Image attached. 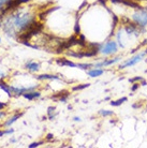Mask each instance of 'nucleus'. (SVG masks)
<instances>
[{
    "instance_id": "f257e3e1",
    "label": "nucleus",
    "mask_w": 147,
    "mask_h": 148,
    "mask_svg": "<svg viewBox=\"0 0 147 148\" xmlns=\"http://www.w3.org/2000/svg\"><path fill=\"white\" fill-rule=\"evenodd\" d=\"M132 21L141 28L147 26V11L145 9L136 10L132 15Z\"/></svg>"
},
{
    "instance_id": "f03ea898",
    "label": "nucleus",
    "mask_w": 147,
    "mask_h": 148,
    "mask_svg": "<svg viewBox=\"0 0 147 148\" xmlns=\"http://www.w3.org/2000/svg\"><path fill=\"white\" fill-rule=\"evenodd\" d=\"M117 49H118L117 43L115 41H109L104 45L101 46L100 53H102L103 55L109 56V55H112V54H115V53L117 52Z\"/></svg>"
},
{
    "instance_id": "7ed1b4c3",
    "label": "nucleus",
    "mask_w": 147,
    "mask_h": 148,
    "mask_svg": "<svg viewBox=\"0 0 147 148\" xmlns=\"http://www.w3.org/2000/svg\"><path fill=\"white\" fill-rule=\"evenodd\" d=\"M147 53L144 51V52L140 53V54H136L135 56H133L131 59H129L128 61H126L124 64H120L119 66V70H124V69H126V68H128V67H132V66H135L137 62H140L141 60H142V58H143L144 56L146 55Z\"/></svg>"
},
{
    "instance_id": "20e7f679",
    "label": "nucleus",
    "mask_w": 147,
    "mask_h": 148,
    "mask_svg": "<svg viewBox=\"0 0 147 148\" xmlns=\"http://www.w3.org/2000/svg\"><path fill=\"white\" fill-rule=\"evenodd\" d=\"M68 97H69V92L66 91V90H63V91H60V92L56 93L54 96H52L51 98L53 100L58 101V102H66L67 99H68Z\"/></svg>"
},
{
    "instance_id": "39448f33",
    "label": "nucleus",
    "mask_w": 147,
    "mask_h": 148,
    "mask_svg": "<svg viewBox=\"0 0 147 148\" xmlns=\"http://www.w3.org/2000/svg\"><path fill=\"white\" fill-rule=\"evenodd\" d=\"M122 59L120 57H116L114 59H110V60H104L102 62H98L96 64H93L96 68H99V67H107V66H111V64H114V63L118 62L119 60Z\"/></svg>"
},
{
    "instance_id": "423d86ee",
    "label": "nucleus",
    "mask_w": 147,
    "mask_h": 148,
    "mask_svg": "<svg viewBox=\"0 0 147 148\" xmlns=\"http://www.w3.org/2000/svg\"><path fill=\"white\" fill-rule=\"evenodd\" d=\"M56 63H57V64H59V66H61V67H65V66H68V67H72V68L77 67L76 63L72 62V61L66 59V58H58V59H56Z\"/></svg>"
},
{
    "instance_id": "0eeeda50",
    "label": "nucleus",
    "mask_w": 147,
    "mask_h": 148,
    "mask_svg": "<svg viewBox=\"0 0 147 148\" xmlns=\"http://www.w3.org/2000/svg\"><path fill=\"white\" fill-rule=\"evenodd\" d=\"M24 98H26L27 100H33V99H37V98H39V97L41 96V93L39 92V91H27V92H25L24 95Z\"/></svg>"
},
{
    "instance_id": "6e6552de",
    "label": "nucleus",
    "mask_w": 147,
    "mask_h": 148,
    "mask_svg": "<svg viewBox=\"0 0 147 148\" xmlns=\"http://www.w3.org/2000/svg\"><path fill=\"white\" fill-rule=\"evenodd\" d=\"M103 73H104V70L99 69V68H95L93 70H90L87 72V74L90 77H98V76H101Z\"/></svg>"
},
{
    "instance_id": "1a4fd4ad",
    "label": "nucleus",
    "mask_w": 147,
    "mask_h": 148,
    "mask_svg": "<svg viewBox=\"0 0 147 148\" xmlns=\"http://www.w3.org/2000/svg\"><path fill=\"white\" fill-rule=\"evenodd\" d=\"M26 69H28L31 72H37L39 69H40V64L37 62H32V61H29V62L26 63Z\"/></svg>"
},
{
    "instance_id": "9d476101",
    "label": "nucleus",
    "mask_w": 147,
    "mask_h": 148,
    "mask_svg": "<svg viewBox=\"0 0 147 148\" xmlns=\"http://www.w3.org/2000/svg\"><path fill=\"white\" fill-rule=\"evenodd\" d=\"M38 79H58L57 75H53V74H42L38 76Z\"/></svg>"
},
{
    "instance_id": "9b49d317",
    "label": "nucleus",
    "mask_w": 147,
    "mask_h": 148,
    "mask_svg": "<svg viewBox=\"0 0 147 148\" xmlns=\"http://www.w3.org/2000/svg\"><path fill=\"white\" fill-rule=\"evenodd\" d=\"M127 100H128V98H127V97H124V98L118 99V100H116V101H112V102H111V105H112V106H119V105H122V103H125Z\"/></svg>"
},
{
    "instance_id": "f8f14e48",
    "label": "nucleus",
    "mask_w": 147,
    "mask_h": 148,
    "mask_svg": "<svg viewBox=\"0 0 147 148\" xmlns=\"http://www.w3.org/2000/svg\"><path fill=\"white\" fill-rule=\"evenodd\" d=\"M22 115H23V113H21V114H16V115H15V116H13V117H12L11 119H9V120H8V121L5 122V123H4V126H5V127L11 126L12 123H13V122L16 121V120H17V119H19V117L22 116Z\"/></svg>"
},
{
    "instance_id": "ddd939ff",
    "label": "nucleus",
    "mask_w": 147,
    "mask_h": 148,
    "mask_svg": "<svg viewBox=\"0 0 147 148\" xmlns=\"http://www.w3.org/2000/svg\"><path fill=\"white\" fill-rule=\"evenodd\" d=\"M0 88H2L5 91V92L9 95V96H11L12 93V90H11V87L9 85H7L5 83H3V82H0Z\"/></svg>"
},
{
    "instance_id": "4468645a",
    "label": "nucleus",
    "mask_w": 147,
    "mask_h": 148,
    "mask_svg": "<svg viewBox=\"0 0 147 148\" xmlns=\"http://www.w3.org/2000/svg\"><path fill=\"white\" fill-rule=\"evenodd\" d=\"M91 67H93L92 63H77V68H80L82 70H87Z\"/></svg>"
},
{
    "instance_id": "2eb2a0df",
    "label": "nucleus",
    "mask_w": 147,
    "mask_h": 148,
    "mask_svg": "<svg viewBox=\"0 0 147 148\" xmlns=\"http://www.w3.org/2000/svg\"><path fill=\"white\" fill-rule=\"evenodd\" d=\"M99 113H100V115H102L103 117H106V116H112V115H114V112H113V111H107V110H101Z\"/></svg>"
},
{
    "instance_id": "dca6fc26",
    "label": "nucleus",
    "mask_w": 147,
    "mask_h": 148,
    "mask_svg": "<svg viewBox=\"0 0 147 148\" xmlns=\"http://www.w3.org/2000/svg\"><path fill=\"white\" fill-rule=\"evenodd\" d=\"M89 86H90V84H83V85H78V86L73 87V90L74 91H76V90H82V89L88 88Z\"/></svg>"
},
{
    "instance_id": "f3484780",
    "label": "nucleus",
    "mask_w": 147,
    "mask_h": 148,
    "mask_svg": "<svg viewBox=\"0 0 147 148\" xmlns=\"http://www.w3.org/2000/svg\"><path fill=\"white\" fill-rule=\"evenodd\" d=\"M11 0H0V11H2Z\"/></svg>"
},
{
    "instance_id": "a211bd4d",
    "label": "nucleus",
    "mask_w": 147,
    "mask_h": 148,
    "mask_svg": "<svg viewBox=\"0 0 147 148\" xmlns=\"http://www.w3.org/2000/svg\"><path fill=\"white\" fill-rule=\"evenodd\" d=\"M80 31H81V29H80V24H78V21H76L75 27H74V32H75L76 36H80Z\"/></svg>"
},
{
    "instance_id": "6ab92c4d",
    "label": "nucleus",
    "mask_w": 147,
    "mask_h": 148,
    "mask_svg": "<svg viewBox=\"0 0 147 148\" xmlns=\"http://www.w3.org/2000/svg\"><path fill=\"white\" fill-rule=\"evenodd\" d=\"M143 79V77H140V76H136V77H133V78H130L129 82L130 83H135V82H141Z\"/></svg>"
},
{
    "instance_id": "aec40b11",
    "label": "nucleus",
    "mask_w": 147,
    "mask_h": 148,
    "mask_svg": "<svg viewBox=\"0 0 147 148\" xmlns=\"http://www.w3.org/2000/svg\"><path fill=\"white\" fill-rule=\"evenodd\" d=\"M139 87H140V83H139V82H137V83H133V86L131 87V91H135V90H137Z\"/></svg>"
},
{
    "instance_id": "412c9836",
    "label": "nucleus",
    "mask_w": 147,
    "mask_h": 148,
    "mask_svg": "<svg viewBox=\"0 0 147 148\" xmlns=\"http://www.w3.org/2000/svg\"><path fill=\"white\" fill-rule=\"evenodd\" d=\"M42 144V142H37V143H32V144L29 145V148H34V147H38V146H40Z\"/></svg>"
},
{
    "instance_id": "4be33fe9",
    "label": "nucleus",
    "mask_w": 147,
    "mask_h": 148,
    "mask_svg": "<svg viewBox=\"0 0 147 148\" xmlns=\"http://www.w3.org/2000/svg\"><path fill=\"white\" fill-rule=\"evenodd\" d=\"M53 138H54V136H53V134H47V135H46V140H47V141H51V140H53Z\"/></svg>"
},
{
    "instance_id": "5701e85b",
    "label": "nucleus",
    "mask_w": 147,
    "mask_h": 148,
    "mask_svg": "<svg viewBox=\"0 0 147 148\" xmlns=\"http://www.w3.org/2000/svg\"><path fill=\"white\" fill-rule=\"evenodd\" d=\"M98 2L102 4L103 7H106V5H105V3H106V0H98Z\"/></svg>"
},
{
    "instance_id": "b1692460",
    "label": "nucleus",
    "mask_w": 147,
    "mask_h": 148,
    "mask_svg": "<svg viewBox=\"0 0 147 148\" xmlns=\"http://www.w3.org/2000/svg\"><path fill=\"white\" fill-rule=\"evenodd\" d=\"M54 110H55V108H48V112H47V114L51 116V114H52V112H54Z\"/></svg>"
},
{
    "instance_id": "393cba45",
    "label": "nucleus",
    "mask_w": 147,
    "mask_h": 148,
    "mask_svg": "<svg viewBox=\"0 0 147 148\" xmlns=\"http://www.w3.org/2000/svg\"><path fill=\"white\" fill-rule=\"evenodd\" d=\"M141 86H146L147 85V83H146V81H145V79H142V81H141V84H140Z\"/></svg>"
},
{
    "instance_id": "a878e982",
    "label": "nucleus",
    "mask_w": 147,
    "mask_h": 148,
    "mask_svg": "<svg viewBox=\"0 0 147 148\" xmlns=\"http://www.w3.org/2000/svg\"><path fill=\"white\" fill-rule=\"evenodd\" d=\"M141 108V104H139V103L133 104V108Z\"/></svg>"
},
{
    "instance_id": "bb28decb",
    "label": "nucleus",
    "mask_w": 147,
    "mask_h": 148,
    "mask_svg": "<svg viewBox=\"0 0 147 148\" xmlns=\"http://www.w3.org/2000/svg\"><path fill=\"white\" fill-rule=\"evenodd\" d=\"M5 105H7V104H4V103H0V110H2V108H3L4 106H5Z\"/></svg>"
},
{
    "instance_id": "cd10ccee",
    "label": "nucleus",
    "mask_w": 147,
    "mask_h": 148,
    "mask_svg": "<svg viewBox=\"0 0 147 148\" xmlns=\"http://www.w3.org/2000/svg\"><path fill=\"white\" fill-rule=\"evenodd\" d=\"M74 121H81V118L80 117H74Z\"/></svg>"
},
{
    "instance_id": "c85d7f7f",
    "label": "nucleus",
    "mask_w": 147,
    "mask_h": 148,
    "mask_svg": "<svg viewBox=\"0 0 147 148\" xmlns=\"http://www.w3.org/2000/svg\"><path fill=\"white\" fill-rule=\"evenodd\" d=\"M4 116V113L3 112H0V118H1V117H3Z\"/></svg>"
},
{
    "instance_id": "c756f323",
    "label": "nucleus",
    "mask_w": 147,
    "mask_h": 148,
    "mask_svg": "<svg viewBox=\"0 0 147 148\" xmlns=\"http://www.w3.org/2000/svg\"><path fill=\"white\" fill-rule=\"evenodd\" d=\"M2 135H4L3 131H0V136H2Z\"/></svg>"
},
{
    "instance_id": "7c9ffc66",
    "label": "nucleus",
    "mask_w": 147,
    "mask_h": 148,
    "mask_svg": "<svg viewBox=\"0 0 147 148\" xmlns=\"http://www.w3.org/2000/svg\"><path fill=\"white\" fill-rule=\"evenodd\" d=\"M145 10H146V11H147V5H146V8H145Z\"/></svg>"
},
{
    "instance_id": "2f4dec72",
    "label": "nucleus",
    "mask_w": 147,
    "mask_h": 148,
    "mask_svg": "<svg viewBox=\"0 0 147 148\" xmlns=\"http://www.w3.org/2000/svg\"><path fill=\"white\" fill-rule=\"evenodd\" d=\"M145 72H146V73H147V70H146V71H145Z\"/></svg>"
},
{
    "instance_id": "473e14b6",
    "label": "nucleus",
    "mask_w": 147,
    "mask_h": 148,
    "mask_svg": "<svg viewBox=\"0 0 147 148\" xmlns=\"http://www.w3.org/2000/svg\"><path fill=\"white\" fill-rule=\"evenodd\" d=\"M0 41H1V39H0Z\"/></svg>"
}]
</instances>
